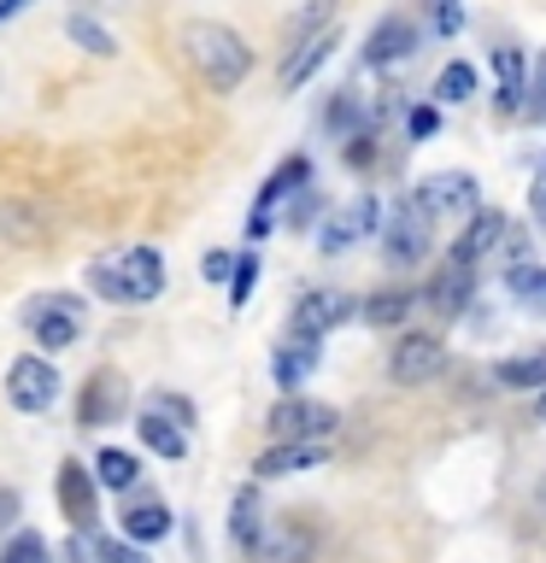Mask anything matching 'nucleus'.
I'll list each match as a JSON object with an SVG mask.
<instances>
[{"label": "nucleus", "instance_id": "obj_1", "mask_svg": "<svg viewBox=\"0 0 546 563\" xmlns=\"http://www.w3.org/2000/svg\"><path fill=\"white\" fill-rule=\"evenodd\" d=\"M176 42H183L188 70L211 88V95H236L247 82V70H253V47H247L229 24H218V18H188Z\"/></svg>", "mask_w": 546, "mask_h": 563}, {"label": "nucleus", "instance_id": "obj_2", "mask_svg": "<svg viewBox=\"0 0 546 563\" xmlns=\"http://www.w3.org/2000/svg\"><path fill=\"white\" fill-rule=\"evenodd\" d=\"M18 323L30 329V341L42 358L53 352H70L88 334V299L83 294H65V288H47V294H30L24 311H18Z\"/></svg>", "mask_w": 546, "mask_h": 563}, {"label": "nucleus", "instance_id": "obj_3", "mask_svg": "<svg viewBox=\"0 0 546 563\" xmlns=\"http://www.w3.org/2000/svg\"><path fill=\"white\" fill-rule=\"evenodd\" d=\"M335 429H341V411L306 394H282L271 405V417H264V434L282 440V446H329Z\"/></svg>", "mask_w": 546, "mask_h": 563}, {"label": "nucleus", "instance_id": "obj_4", "mask_svg": "<svg viewBox=\"0 0 546 563\" xmlns=\"http://www.w3.org/2000/svg\"><path fill=\"white\" fill-rule=\"evenodd\" d=\"M53 399H59V369H53V358H42V352H18V358L7 364V405L24 411V417H42Z\"/></svg>", "mask_w": 546, "mask_h": 563}, {"label": "nucleus", "instance_id": "obj_5", "mask_svg": "<svg viewBox=\"0 0 546 563\" xmlns=\"http://www.w3.org/2000/svg\"><path fill=\"white\" fill-rule=\"evenodd\" d=\"M106 264H112V276H118L123 306H153V299L165 294V253H159V246L135 241V246H123V253H112Z\"/></svg>", "mask_w": 546, "mask_h": 563}, {"label": "nucleus", "instance_id": "obj_6", "mask_svg": "<svg viewBox=\"0 0 546 563\" xmlns=\"http://www.w3.org/2000/svg\"><path fill=\"white\" fill-rule=\"evenodd\" d=\"M376 229H382V200H376V194H352V200H347L341 211H329L324 229H317V253L341 258V253H352L364 235H376Z\"/></svg>", "mask_w": 546, "mask_h": 563}, {"label": "nucleus", "instance_id": "obj_7", "mask_svg": "<svg viewBox=\"0 0 546 563\" xmlns=\"http://www.w3.org/2000/svg\"><path fill=\"white\" fill-rule=\"evenodd\" d=\"M429 235H435V223L417 211V200L405 194V200L387 211V229H382V253L394 271H412L417 258H429Z\"/></svg>", "mask_w": 546, "mask_h": 563}, {"label": "nucleus", "instance_id": "obj_8", "mask_svg": "<svg viewBox=\"0 0 546 563\" xmlns=\"http://www.w3.org/2000/svg\"><path fill=\"white\" fill-rule=\"evenodd\" d=\"M412 200L423 218H476V176L470 170H435V176H423V183L412 188Z\"/></svg>", "mask_w": 546, "mask_h": 563}, {"label": "nucleus", "instance_id": "obj_9", "mask_svg": "<svg viewBox=\"0 0 546 563\" xmlns=\"http://www.w3.org/2000/svg\"><path fill=\"white\" fill-rule=\"evenodd\" d=\"M352 311H359V299H352V294H341V288H312V294L294 299V334H299V341H317V346H324V334L347 329Z\"/></svg>", "mask_w": 546, "mask_h": 563}, {"label": "nucleus", "instance_id": "obj_10", "mask_svg": "<svg viewBox=\"0 0 546 563\" xmlns=\"http://www.w3.org/2000/svg\"><path fill=\"white\" fill-rule=\"evenodd\" d=\"M53 499H59L65 522L77 528V534H95V522H100V487H95V475H88V464L65 457L59 475H53Z\"/></svg>", "mask_w": 546, "mask_h": 563}, {"label": "nucleus", "instance_id": "obj_11", "mask_svg": "<svg viewBox=\"0 0 546 563\" xmlns=\"http://www.w3.org/2000/svg\"><path fill=\"white\" fill-rule=\"evenodd\" d=\"M440 369H447V346H440L435 334H423V329L400 334L394 352H387V376H394L400 387H423V382H435Z\"/></svg>", "mask_w": 546, "mask_h": 563}, {"label": "nucleus", "instance_id": "obj_12", "mask_svg": "<svg viewBox=\"0 0 546 563\" xmlns=\"http://www.w3.org/2000/svg\"><path fill=\"white\" fill-rule=\"evenodd\" d=\"M123 411H130V382H123V369L100 364L95 376L83 382V394H77V429H100V422H118Z\"/></svg>", "mask_w": 546, "mask_h": 563}, {"label": "nucleus", "instance_id": "obj_13", "mask_svg": "<svg viewBox=\"0 0 546 563\" xmlns=\"http://www.w3.org/2000/svg\"><path fill=\"white\" fill-rule=\"evenodd\" d=\"M335 47H341V30H317V35H306V42H294L288 47V59H282V70H276V88L282 95H294V88H306L317 70H324L329 59H335Z\"/></svg>", "mask_w": 546, "mask_h": 563}, {"label": "nucleus", "instance_id": "obj_14", "mask_svg": "<svg viewBox=\"0 0 546 563\" xmlns=\"http://www.w3.org/2000/svg\"><path fill=\"white\" fill-rule=\"evenodd\" d=\"M123 540H130V545H153V540H165L171 534V528H176V517H171V505L165 499H159V493H130V510H123Z\"/></svg>", "mask_w": 546, "mask_h": 563}, {"label": "nucleus", "instance_id": "obj_15", "mask_svg": "<svg viewBox=\"0 0 546 563\" xmlns=\"http://www.w3.org/2000/svg\"><path fill=\"white\" fill-rule=\"evenodd\" d=\"M505 235H511V218H505V211H476V218L465 223V235H458V246H452V258L458 264H470V271H476V264H482L488 253H500V246H505Z\"/></svg>", "mask_w": 546, "mask_h": 563}, {"label": "nucleus", "instance_id": "obj_16", "mask_svg": "<svg viewBox=\"0 0 546 563\" xmlns=\"http://www.w3.org/2000/svg\"><path fill=\"white\" fill-rule=\"evenodd\" d=\"M317 358H324V346H317V341H299V334H288V341L271 352V382L282 387V394H299V387L317 376Z\"/></svg>", "mask_w": 546, "mask_h": 563}, {"label": "nucleus", "instance_id": "obj_17", "mask_svg": "<svg viewBox=\"0 0 546 563\" xmlns=\"http://www.w3.org/2000/svg\"><path fill=\"white\" fill-rule=\"evenodd\" d=\"M306 183H312V158L306 153H288L271 176H264V188H259V200H253V218H276V206L294 200Z\"/></svg>", "mask_w": 546, "mask_h": 563}, {"label": "nucleus", "instance_id": "obj_18", "mask_svg": "<svg viewBox=\"0 0 546 563\" xmlns=\"http://www.w3.org/2000/svg\"><path fill=\"white\" fill-rule=\"evenodd\" d=\"M329 457V446H282V440H271L259 457H253V482H282V475H306Z\"/></svg>", "mask_w": 546, "mask_h": 563}, {"label": "nucleus", "instance_id": "obj_19", "mask_svg": "<svg viewBox=\"0 0 546 563\" xmlns=\"http://www.w3.org/2000/svg\"><path fill=\"white\" fill-rule=\"evenodd\" d=\"M417 53V24L412 18H382L376 30H370V42H364V59L370 65H400V59H412Z\"/></svg>", "mask_w": 546, "mask_h": 563}, {"label": "nucleus", "instance_id": "obj_20", "mask_svg": "<svg viewBox=\"0 0 546 563\" xmlns=\"http://www.w3.org/2000/svg\"><path fill=\"white\" fill-rule=\"evenodd\" d=\"M88 475H95L100 493H135L141 487V457L123 452V446H100L95 464H88Z\"/></svg>", "mask_w": 546, "mask_h": 563}, {"label": "nucleus", "instance_id": "obj_21", "mask_svg": "<svg viewBox=\"0 0 546 563\" xmlns=\"http://www.w3.org/2000/svg\"><path fill=\"white\" fill-rule=\"evenodd\" d=\"M306 552H312V534L299 522H264V534L253 540V558L259 563H306Z\"/></svg>", "mask_w": 546, "mask_h": 563}, {"label": "nucleus", "instance_id": "obj_22", "mask_svg": "<svg viewBox=\"0 0 546 563\" xmlns=\"http://www.w3.org/2000/svg\"><path fill=\"white\" fill-rule=\"evenodd\" d=\"M470 294H476V271H470V264H458V258H447V271L429 282V306L440 317H458L470 306Z\"/></svg>", "mask_w": 546, "mask_h": 563}, {"label": "nucleus", "instance_id": "obj_23", "mask_svg": "<svg viewBox=\"0 0 546 563\" xmlns=\"http://www.w3.org/2000/svg\"><path fill=\"white\" fill-rule=\"evenodd\" d=\"M264 534V505H259V487L241 482L236 499H229V540L241 545V552H253V540Z\"/></svg>", "mask_w": 546, "mask_h": 563}, {"label": "nucleus", "instance_id": "obj_24", "mask_svg": "<svg viewBox=\"0 0 546 563\" xmlns=\"http://www.w3.org/2000/svg\"><path fill=\"white\" fill-rule=\"evenodd\" d=\"M135 440H141L148 452H159L165 464H176V457H188V434L176 429V422H165V417L141 411V405H135Z\"/></svg>", "mask_w": 546, "mask_h": 563}, {"label": "nucleus", "instance_id": "obj_25", "mask_svg": "<svg viewBox=\"0 0 546 563\" xmlns=\"http://www.w3.org/2000/svg\"><path fill=\"white\" fill-rule=\"evenodd\" d=\"M65 42H77L88 59H118V35L95 12H65Z\"/></svg>", "mask_w": 546, "mask_h": 563}, {"label": "nucleus", "instance_id": "obj_26", "mask_svg": "<svg viewBox=\"0 0 546 563\" xmlns=\"http://www.w3.org/2000/svg\"><path fill=\"white\" fill-rule=\"evenodd\" d=\"M505 294L517 299L523 311H535V317H546V271L540 264H528V258H517L505 271Z\"/></svg>", "mask_w": 546, "mask_h": 563}, {"label": "nucleus", "instance_id": "obj_27", "mask_svg": "<svg viewBox=\"0 0 546 563\" xmlns=\"http://www.w3.org/2000/svg\"><path fill=\"white\" fill-rule=\"evenodd\" d=\"M412 306H417L412 294H394V288H387V294H370L359 311H364V323H370V329H400L405 317H412Z\"/></svg>", "mask_w": 546, "mask_h": 563}, {"label": "nucleus", "instance_id": "obj_28", "mask_svg": "<svg viewBox=\"0 0 546 563\" xmlns=\"http://www.w3.org/2000/svg\"><path fill=\"white\" fill-rule=\"evenodd\" d=\"M493 77H500V106L511 112V106L528 95V82H523V53H517V47H493Z\"/></svg>", "mask_w": 546, "mask_h": 563}, {"label": "nucleus", "instance_id": "obj_29", "mask_svg": "<svg viewBox=\"0 0 546 563\" xmlns=\"http://www.w3.org/2000/svg\"><path fill=\"white\" fill-rule=\"evenodd\" d=\"M493 376H500V387H546V346L505 358L500 369H493Z\"/></svg>", "mask_w": 546, "mask_h": 563}, {"label": "nucleus", "instance_id": "obj_30", "mask_svg": "<svg viewBox=\"0 0 546 563\" xmlns=\"http://www.w3.org/2000/svg\"><path fill=\"white\" fill-rule=\"evenodd\" d=\"M470 95H476V65H470V59H452V65L435 77V100H440V106H465Z\"/></svg>", "mask_w": 546, "mask_h": 563}, {"label": "nucleus", "instance_id": "obj_31", "mask_svg": "<svg viewBox=\"0 0 546 563\" xmlns=\"http://www.w3.org/2000/svg\"><path fill=\"white\" fill-rule=\"evenodd\" d=\"M253 288H259V246H241L236 271H229V311H247Z\"/></svg>", "mask_w": 546, "mask_h": 563}, {"label": "nucleus", "instance_id": "obj_32", "mask_svg": "<svg viewBox=\"0 0 546 563\" xmlns=\"http://www.w3.org/2000/svg\"><path fill=\"white\" fill-rule=\"evenodd\" d=\"M0 563H53V552L35 528H12V534L0 540Z\"/></svg>", "mask_w": 546, "mask_h": 563}, {"label": "nucleus", "instance_id": "obj_33", "mask_svg": "<svg viewBox=\"0 0 546 563\" xmlns=\"http://www.w3.org/2000/svg\"><path fill=\"white\" fill-rule=\"evenodd\" d=\"M141 411H153V417H165V422H176V429H194V405L183 399V394H171V387H153V394H141Z\"/></svg>", "mask_w": 546, "mask_h": 563}, {"label": "nucleus", "instance_id": "obj_34", "mask_svg": "<svg viewBox=\"0 0 546 563\" xmlns=\"http://www.w3.org/2000/svg\"><path fill=\"white\" fill-rule=\"evenodd\" d=\"M0 229H7V241H35V235H42V211H30V206H0Z\"/></svg>", "mask_w": 546, "mask_h": 563}, {"label": "nucleus", "instance_id": "obj_35", "mask_svg": "<svg viewBox=\"0 0 546 563\" xmlns=\"http://www.w3.org/2000/svg\"><path fill=\"white\" fill-rule=\"evenodd\" d=\"M317 206H324V200H317V188H299L294 200H288V211H282V223H288V229H312Z\"/></svg>", "mask_w": 546, "mask_h": 563}, {"label": "nucleus", "instance_id": "obj_36", "mask_svg": "<svg viewBox=\"0 0 546 563\" xmlns=\"http://www.w3.org/2000/svg\"><path fill=\"white\" fill-rule=\"evenodd\" d=\"M18 517H24V493H18V487H0V540H7L12 528H24Z\"/></svg>", "mask_w": 546, "mask_h": 563}, {"label": "nucleus", "instance_id": "obj_37", "mask_svg": "<svg viewBox=\"0 0 546 563\" xmlns=\"http://www.w3.org/2000/svg\"><path fill=\"white\" fill-rule=\"evenodd\" d=\"M229 271H236V253H229V246H211V253L200 258V276L206 282H223V288H229Z\"/></svg>", "mask_w": 546, "mask_h": 563}, {"label": "nucleus", "instance_id": "obj_38", "mask_svg": "<svg viewBox=\"0 0 546 563\" xmlns=\"http://www.w3.org/2000/svg\"><path fill=\"white\" fill-rule=\"evenodd\" d=\"M100 563H148V552L130 540H112V534H100Z\"/></svg>", "mask_w": 546, "mask_h": 563}, {"label": "nucleus", "instance_id": "obj_39", "mask_svg": "<svg viewBox=\"0 0 546 563\" xmlns=\"http://www.w3.org/2000/svg\"><path fill=\"white\" fill-rule=\"evenodd\" d=\"M65 558L70 563H100V534H70L65 540Z\"/></svg>", "mask_w": 546, "mask_h": 563}, {"label": "nucleus", "instance_id": "obj_40", "mask_svg": "<svg viewBox=\"0 0 546 563\" xmlns=\"http://www.w3.org/2000/svg\"><path fill=\"white\" fill-rule=\"evenodd\" d=\"M435 30L458 35V30H465V7H458V0H435Z\"/></svg>", "mask_w": 546, "mask_h": 563}, {"label": "nucleus", "instance_id": "obj_41", "mask_svg": "<svg viewBox=\"0 0 546 563\" xmlns=\"http://www.w3.org/2000/svg\"><path fill=\"white\" fill-rule=\"evenodd\" d=\"M435 123H440V112H435V106H412V118H405V130H412V141H423V135H435Z\"/></svg>", "mask_w": 546, "mask_h": 563}, {"label": "nucleus", "instance_id": "obj_42", "mask_svg": "<svg viewBox=\"0 0 546 563\" xmlns=\"http://www.w3.org/2000/svg\"><path fill=\"white\" fill-rule=\"evenodd\" d=\"M528 112H540V118H546V59L535 65V106H528Z\"/></svg>", "mask_w": 546, "mask_h": 563}, {"label": "nucleus", "instance_id": "obj_43", "mask_svg": "<svg viewBox=\"0 0 546 563\" xmlns=\"http://www.w3.org/2000/svg\"><path fill=\"white\" fill-rule=\"evenodd\" d=\"M30 7H35V0H0V24H12V18L30 12Z\"/></svg>", "mask_w": 546, "mask_h": 563}, {"label": "nucleus", "instance_id": "obj_44", "mask_svg": "<svg viewBox=\"0 0 546 563\" xmlns=\"http://www.w3.org/2000/svg\"><path fill=\"white\" fill-rule=\"evenodd\" d=\"M535 218H540V223H546V183H540V188H535Z\"/></svg>", "mask_w": 546, "mask_h": 563}, {"label": "nucleus", "instance_id": "obj_45", "mask_svg": "<svg viewBox=\"0 0 546 563\" xmlns=\"http://www.w3.org/2000/svg\"><path fill=\"white\" fill-rule=\"evenodd\" d=\"M95 7H106V0H83V7H77V12H95Z\"/></svg>", "mask_w": 546, "mask_h": 563}, {"label": "nucleus", "instance_id": "obj_46", "mask_svg": "<svg viewBox=\"0 0 546 563\" xmlns=\"http://www.w3.org/2000/svg\"><path fill=\"white\" fill-rule=\"evenodd\" d=\"M540 422H546V394H540Z\"/></svg>", "mask_w": 546, "mask_h": 563}]
</instances>
